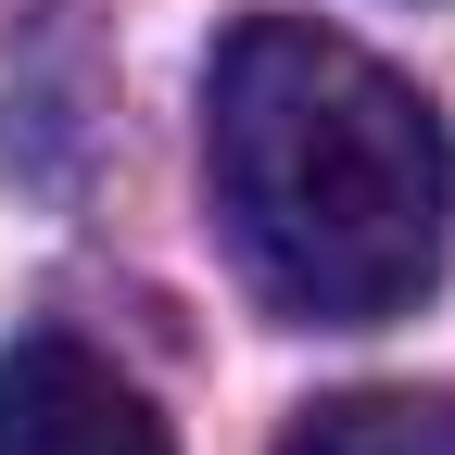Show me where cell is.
I'll list each match as a JSON object with an SVG mask.
<instances>
[{
	"mask_svg": "<svg viewBox=\"0 0 455 455\" xmlns=\"http://www.w3.org/2000/svg\"><path fill=\"white\" fill-rule=\"evenodd\" d=\"M203 190L253 304L392 329L455 253V140L418 76L304 13H241L203 64Z\"/></svg>",
	"mask_w": 455,
	"mask_h": 455,
	"instance_id": "1",
	"label": "cell"
},
{
	"mask_svg": "<svg viewBox=\"0 0 455 455\" xmlns=\"http://www.w3.org/2000/svg\"><path fill=\"white\" fill-rule=\"evenodd\" d=\"M0 455H178V430L76 329H26L0 355Z\"/></svg>",
	"mask_w": 455,
	"mask_h": 455,
	"instance_id": "2",
	"label": "cell"
},
{
	"mask_svg": "<svg viewBox=\"0 0 455 455\" xmlns=\"http://www.w3.org/2000/svg\"><path fill=\"white\" fill-rule=\"evenodd\" d=\"M278 455H455V405L443 392H355V405H316Z\"/></svg>",
	"mask_w": 455,
	"mask_h": 455,
	"instance_id": "3",
	"label": "cell"
}]
</instances>
